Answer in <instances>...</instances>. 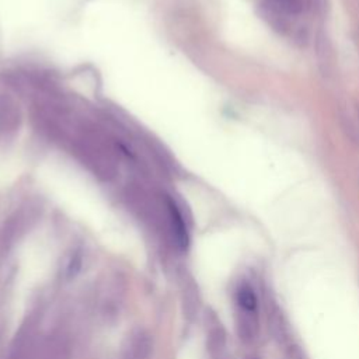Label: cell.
Segmentation results:
<instances>
[{
    "label": "cell",
    "mask_w": 359,
    "mask_h": 359,
    "mask_svg": "<svg viewBox=\"0 0 359 359\" xmlns=\"http://www.w3.org/2000/svg\"><path fill=\"white\" fill-rule=\"evenodd\" d=\"M266 313H267V323H268V332L271 333L273 338L279 345L290 344V332H289V323L282 312V309L277 305L275 301L267 299L266 301Z\"/></svg>",
    "instance_id": "obj_1"
},
{
    "label": "cell",
    "mask_w": 359,
    "mask_h": 359,
    "mask_svg": "<svg viewBox=\"0 0 359 359\" xmlns=\"http://www.w3.org/2000/svg\"><path fill=\"white\" fill-rule=\"evenodd\" d=\"M167 209H169V215H170V220H172V227H173V232H174V238L177 240V244L180 246V248H187L188 243H189V238H188V232H187V226L185 222L183 219L181 212L178 211L177 205L174 204L173 200L167 198Z\"/></svg>",
    "instance_id": "obj_2"
},
{
    "label": "cell",
    "mask_w": 359,
    "mask_h": 359,
    "mask_svg": "<svg viewBox=\"0 0 359 359\" xmlns=\"http://www.w3.org/2000/svg\"><path fill=\"white\" fill-rule=\"evenodd\" d=\"M240 324H239V333L242 340L246 343H253L259 332V324H258V316L257 312H244L240 310Z\"/></svg>",
    "instance_id": "obj_3"
},
{
    "label": "cell",
    "mask_w": 359,
    "mask_h": 359,
    "mask_svg": "<svg viewBox=\"0 0 359 359\" xmlns=\"http://www.w3.org/2000/svg\"><path fill=\"white\" fill-rule=\"evenodd\" d=\"M236 302L240 310L244 312H257L258 310V298L254 288L250 283H243L236 292Z\"/></svg>",
    "instance_id": "obj_4"
},
{
    "label": "cell",
    "mask_w": 359,
    "mask_h": 359,
    "mask_svg": "<svg viewBox=\"0 0 359 359\" xmlns=\"http://www.w3.org/2000/svg\"><path fill=\"white\" fill-rule=\"evenodd\" d=\"M274 6H278L282 12L298 13L303 8V0H271Z\"/></svg>",
    "instance_id": "obj_5"
},
{
    "label": "cell",
    "mask_w": 359,
    "mask_h": 359,
    "mask_svg": "<svg viewBox=\"0 0 359 359\" xmlns=\"http://www.w3.org/2000/svg\"><path fill=\"white\" fill-rule=\"evenodd\" d=\"M285 356L286 359H308L305 355V351L298 344H288L285 347Z\"/></svg>",
    "instance_id": "obj_6"
}]
</instances>
